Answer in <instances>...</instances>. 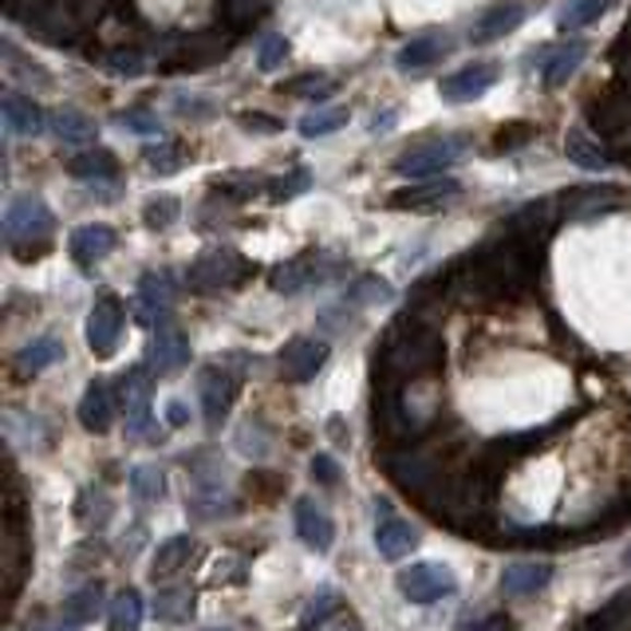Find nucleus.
Instances as JSON below:
<instances>
[{"mask_svg":"<svg viewBox=\"0 0 631 631\" xmlns=\"http://www.w3.org/2000/svg\"><path fill=\"white\" fill-rule=\"evenodd\" d=\"M525 16H529L525 0H497V4H489V9L474 21L470 44H474V48H486V44L506 40L509 32H518L521 24H525Z\"/></svg>","mask_w":631,"mask_h":631,"instance_id":"nucleus-10","label":"nucleus"},{"mask_svg":"<svg viewBox=\"0 0 631 631\" xmlns=\"http://www.w3.org/2000/svg\"><path fill=\"white\" fill-rule=\"evenodd\" d=\"M348 119H352V111L348 107H324V111H308L296 123V131H301V138H328L336 135L340 126H348Z\"/></svg>","mask_w":631,"mask_h":631,"instance_id":"nucleus-36","label":"nucleus"},{"mask_svg":"<svg viewBox=\"0 0 631 631\" xmlns=\"http://www.w3.org/2000/svg\"><path fill=\"white\" fill-rule=\"evenodd\" d=\"M52 135L68 146H87L95 138V123L75 107H63V111L52 114Z\"/></svg>","mask_w":631,"mask_h":631,"instance_id":"nucleus-34","label":"nucleus"},{"mask_svg":"<svg viewBox=\"0 0 631 631\" xmlns=\"http://www.w3.org/2000/svg\"><path fill=\"white\" fill-rule=\"evenodd\" d=\"M143 596L138 588H123L107 608V631H138L143 628Z\"/></svg>","mask_w":631,"mask_h":631,"instance_id":"nucleus-32","label":"nucleus"},{"mask_svg":"<svg viewBox=\"0 0 631 631\" xmlns=\"http://www.w3.org/2000/svg\"><path fill=\"white\" fill-rule=\"evenodd\" d=\"M178 114H190V119H202V114H209V104L206 99H178Z\"/></svg>","mask_w":631,"mask_h":631,"instance_id":"nucleus-54","label":"nucleus"},{"mask_svg":"<svg viewBox=\"0 0 631 631\" xmlns=\"http://www.w3.org/2000/svg\"><path fill=\"white\" fill-rule=\"evenodd\" d=\"M537 138V126H529V123H509L497 131V150H518V146L533 143Z\"/></svg>","mask_w":631,"mask_h":631,"instance_id":"nucleus-49","label":"nucleus"},{"mask_svg":"<svg viewBox=\"0 0 631 631\" xmlns=\"http://www.w3.org/2000/svg\"><path fill=\"white\" fill-rule=\"evenodd\" d=\"M280 92H284V95H301V99H328V95L336 92V80H328V75H316V72H304V75H296V80L284 83Z\"/></svg>","mask_w":631,"mask_h":631,"instance_id":"nucleus-43","label":"nucleus"},{"mask_svg":"<svg viewBox=\"0 0 631 631\" xmlns=\"http://www.w3.org/2000/svg\"><path fill=\"white\" fill-rule=\"evenodd\" d=\"M197 399H202V411H206V423H221L238 399V379L221 367V363H209L197 372Z\"/></svg>","mask_w":631,"mask_h":631,"instance_id":"nucleus-14","label":"nucleus"},{"mask_svg":"<svg viewBox=\"0 0 631 631\" xmlns=\"http://www.w3.org/2000/svg\"><path fill=\"white\" fill-rule=\"evenodd\" d=\"M553 565L549 560H513L501 572V592L506 596H537V592L549 588Z\"/></svg>","mask_w":631,"mask_h":631,"instance_id":"nucleus-21","label":"nucleus"},{"mask_svg":"<svg viewBox=\"0 0 631 631\" xmlns=\"http://www.w3.org/2000/svg\"><path fill=\"white\" fill-rule=\"evenodd\" d=\"M289 52H292V44L284 40V36H260V44H257V68H260V72H277V68H284Z\"/></svg>","mask_w":631,"mask_h":631,"instance_id":"nucleus-45","label":"nucleus"},{"mask_svg":"<svg viewBox=\"0 0 631 631\" xmlns=\"http://www.w3.org/2000/svg\"><path fill=\"white\" fill-rule=\"evenodd\" d=\"M68 174L83 178V182H104V178L119 174V158L111 150H83V155L68 158Z\"/></svg>","mask_w":631,"mask_h":631,"instance_id":"nucleus-33","label":"nucleus"},{"mask_svg":"<svg viewBox=\"0 0 631 631\" xmlns=\"http://www.w3.org/2000/svg\"><path fill=\"white\" fill-rule=\"evenodd\" d=\"M336 631H360V628H355V623H348V628H336Z\"/></svg>","mask_w":631,"mask_h":631,"instance_id":"nucleus-58","label":"nucleus"},{"mask_svg":"<svg viewBox=\"0 0 631 631\" xmlns=\"http://www.w3.org/2000/svg\"><path fill=\"white\" fill-rule=\"evenodd\" d=\"M60 360H63V343L56 340V336H40V340L24 343L21 352H16V367H21L24 375H40L48 372V367H56Z\"/></svg>","mask_w":631,"mask_h":631,"instance_id":"nucleus-29","label":"nucleus"},{"mask_svg":"<svg viewBox=\"0 0 631 631\" xmlns=\"http://www.w3.org/2000/svg\"><path fill=\"white\" fill-rule=\"evenodd\" d=\"M186 363H190V340L182 324L174 320L158 324L155 336H150V348H146V367L155 375H178Z\"/></svg>","mask_w":631,"mask_h":631,"instance_id":"nucleus-8","label":"nucleus"},{"mask_svg":"<svg viewBox=\"0 0 631 631\" xmlns=\"http://www.w3.org/2000/svg\"><path fill=\"white\" fill-rule=\"evenodd\" d=\"M190 509H194L197 518H226L229 509H233V497L226 494V486L221 482H209V477H202L194 489H190Z\"/></svg>","mask_w":631,"mask_h":631,"instance_id":"nucleus-30","label":"nucleus"},{"mask_svg":"<svg viewBox=\"0 0 631 631\" xmlns=\"http://www.w3.org/2000/svg\"><path fill=\"white\" fill-rule=\"evenodd\" d=\"M218 16L233 36H241V32L257 28L269 16V0H221Z\"/></svg>","mask_w":631,"mask_h":631,"instance_id":"nucleus-27","label":"nucleus"},{"mask_svg":"<svg viewBox=\"0 0 631 631\" xmlns=\"http://www.w3.org/2000/svg\"><path fill=\"white\" fill-rule=\"evenodd\" d=\"M375 549L384 560H403L411 557V549H418V529L411 521L395 518L391 509L384 506V521L375 525Z\"/></svg>","mask_w":631,"mask_h":631,"instance_id":"nucleus-19","label":"nucleus"},{"mask_svg":"<svg viewBox=\"0 0 631 631\" xmlns=\"http://www.w3.org/2000/svg\"><path fill=\"white\" fill-rule=\"evenodd\" d=\"M248 272H253V265L241 257L238 248H206V253H197V257L190 260L186 284L197 296H214V292L238 289Z\"/></svg>","mask_w":631,"mask_h":631,"instance_id":"nucleus-2","label":"nucleus"},{"mask_svg":"<svg viewBox=\"0 0 631 631\" xmlns=\"http://www.w3.org/2000/svg\"><path fill=\"white\" fill-rule=\"evenodd\" d=\"M190 557H194V537H186V533L166 537L162 545H158V553H155V565H150V569H155V580L174 577L178 569H186Z\"/></svg>","mask_w":631,"mask_h":631,"instance_id":"nucleus-31","label":"nucleus"},{"mask_svg":"<svg viewBox=\"0 0 631 631\" xmlns=\"http://www.w3.org/2000/svg\"><path fill=\"white\" fill-rule=\"evenodd\" d=\"M399 592H403L411 604H435L442 600V596H454L458 592V577L446 565H438V560H418V565H411V569L399 572Z\"/></svg>","mask_w":631,"mask_h":631,"instance_id":"nucleus-5","label":"nucleus"},{"mask_svg":"<svg viewBox=\"0 0 631 631\" xmlns=\"http://www.w3.org/2000/svg\"><path fill=\"white\" fill-rule=\"evenodd\" d=\"M56 229V214L48 209L40 194H21L12 197L9 209H4V241L12 248H40L44 241L52 238Z\"/></svg>","mask_w":631,"mask_h":631,"instance_id":"nucleus-3","label":"nucleus"},{"mask_svg":"<svg viewBox=\"0 0 631 631\" xmlns=\"http://www.w3.org/2000/svg\"><path fill=\"white\" fill-rule=\"evenodd\" d=\"M178 218H182V202L174 194H158L143 206V221L150 229H170Z\"/></svg>","mask_w":631,"mask_h":631,"instance_id":"nucleus-42","label":"nucleus"},{"mask_svg":"<svg viewBox=\"0 0 631 631\" xmlns=\"http://www.w3.org/2000/svg\"><path fill=\"white\" fill-rule=\"evenodd\" d=\"M458 194H462V182H454V178H430V182H418V186H406V190H399V194H391L387 206L391 209H438Z\"/></svg>","mask_w":631,"mask_h":631,"instance_id":"nucleus-18","label":"nucleus"},{"mask_svg":"<svg viewBox=\"0 0 631 631\" xmlns=\"http://www.w3.org/2000/svg\"><path fill=\"white\" fill-rule=\"evenodd\" d=\"M292 521H296V533H301V541L308 545L312 553H328L331 541H336V525H331V518L324 513L312 497H301L296 506H292Z\"/></svg>","mask_w":631,"mask_h":631,"instance_id":"nucleus-17","label":"nucleus"},{"mask_svg":"<svg viewBox=\"0 0 631 631\" xmlns=\"http://www.w3.org/2000/svg\"><path fill=\"white\" fill-rule=\"evenodd\" d=\"M312 186V174L308 170H304V166H296V170H292L289 178H277V182H272V202H289V197H296V194H304V190Z\"/></svg>","mask_w":631,"mask_h":631,"instance_id":"nucleus-48","label":"nucleus"},{"mask_svg":"<svg viewBox=\"0 0 631 631\" xmlns=\"http://www.w3.org/2000/svg\"><path fill=\"white\" fill-rule=\"evenodd\" d=\"M0 114H4V126H9V135H21V138H36L48 123V114L44 107L32 99V95H21V92H9L0 99Z\"/></svg>","mask_w":631,"mask_h":631,"instance_id":"nucleus-20","label":"nucleus"},{"mask_svg":"<svg viewBox=\"0 0 631 631\" xmlns=\"http://www.w3.org/2000/svg\"><path fill=\"white\" fill-rule=\"evenodd\" d=\"M170 308H174V280L166 269L143 272L138 277V292H135V316L138 324L155 328V324L170 320Z\"/></svg>","mask_w":631,"mask_h":631,"instance_id":"nucleus-9","label":"nucleus"},{"mask_svg":"<svg viewBox=\"0 0 631 631\" xmlns=\"http://www.w3.org/2000/svg\"><path fill=\"white\" fill-rule=\"evenodd\" d=\"M324 363H328V343L324 340H312V336H296L280 348V375L289 379V384H308L316 379Z\"/></svg>","mask_w":631,"mask_h":631,"instance_id":"nucleus-13","label":"nucleus"},{"mask_svg":"<svg viewBox=\"0 0 631 631\" xmlns=\"http://www.w3.org/2000/svg\"><path fill=\"white\" fill-rule=\"evenodd\" d=\"M146 166H150L155 174L170 178L186 166V158H182V150H178L174 143H158V146H146Z\"/></svg>","mask_w":631,"mask_h":631,"instance_id":"nucleus-44","label":"nucleus"},{"mask_svg":"<svg viewBox=\"0 0 631 631\" xmlns=\"http://www.w3.org/2000/svg\"><path fill=\"white\" fill-rule=\"evenodd\" d=\"M80 423L83 430H92V435H107L114 423V395H111V384L107 379H92L87 391L80 399Z\"/></svg>","mask_w":631,"mask_h":631,"instance_id":"nucleus-22","label":"nucleus"},{"mask_svg":"<svg viewBox=\"0 0 631 631\" xmlns=\"http://www.w3.org/2000/svg\"><path fill=\"white\" fill-rule=\"evenodd\" d=\"M340 608H343V596H340V592L320 588L308 604H304V611H301V631H316V628H324V623H328Z\"/></svg>","mask_w":631,"mask_h":631,"instance_id":"nucleus-39","label":"nucleus"},{"mask_svg":"<svg viewBox=\"0 0 631 631\" xmlns=\"http://www.w3.org/2000/svg\"><path fill=\"white\" fill-rule=\"evenodd\" d=\"M565 155H569V162L580 166V170H608L611 166L608 150H604L588 131H580V126H572L569 135H565Z\"/></svg>","mask_w":631,"mask_h":631,"instance_id":"nucleus-26","label":"nucleus"},{"mask_svg":"<svg viewBox=\"0 0 631 631\" xmlns=\"http://www.w3.org/2000/svg\"><path fill=\"white\" fill-rule=\"evenodd\" d=\"M265 186H272V182L269 178H260V174H221V178H214V190L226 194L229 202H248V197H257Z\"/></svg>","mask_w":631,"mask_h":631,"instance_id":"nucleus-40","label":"nucleus"},{"mask_svg":"<svg viewBox=\"0 0 631 631\" xmlns=\"http://www.w3.org/2000/svg\"><path fill=\"white\" fill-rule=\"evenodd\" d=\"M194 600H197L194 588H186V584H178V588H162L155 596V620L178 628V623H186L190 616H194Z\"/></svg>","mask_w":631,"mask_h":631,"instance_id":"nucleus-28","label":"nucleus"},{"mask_svg":"<svg viewBox=\"0 0 631 631\" xmlns=\"http://www.w3.org/2000/svg\"><path fill=\"white\" fill-rule=\"evenodd\" d=\"M620 202V190L616 186H580L572 194H560V206L569 218H584V214H604Z\"/></svg>","mask_w":631,"mask_h":631,"instance_id":"nucleus-25","label":"nucleus"},{"mask_svg":"<svg viewBox=\"0 0 631 631\" xmlns=\"http://www.w3.org/2000/svg\"><path fill=\"white\" fill-rule=\"evenodd\" d=\"M312 477L320 482V486H340V477H343V470H340V462L331 454H316L312 458Z\"/></svg>","mask_w":631,"mask_h":631,"instance_id":"nucleus-51","label":"nucleus"},{"mask_svg":"<svg viewBox=\"0 0 631 631\" xmlns=\"http://www.w3.org/2000/svg\"><path fill=\"white\" fill-rule=\"evenodd\" d=\"M119 245V233L104 221H92V226H80L72 229V238H68V248H72V260L80 269H92L95 260H104L107 253H114Z\"/></svg>","mask_w":631,"mask_h":631,"instance_id":"nucleus-16","label":"nucleus"},{"mask_svg":"<svg viewBox=\"0 0 631 631\" xmlns=\"http://www.w3.org/2000/svg\"><path fill=\"white\" fill-rule=\"evenodd\" d=\"M497 80H501V68H497V63H466V68H458L454 75H446L438 92H442L446 104H454V107L474 104V99H482Z\"/></svg>","mask_w":631,"mask_h":631,"instance_id":"nucleus-15","label":"nucleus"},{"mask_svg":"<svg viewBox=\"0 0 631 631\" xmlns=\"http://www.w3.org/2000/svg\"><path fill=\"white\" fill-rule=\"evenodd\" d=\"M107 68H111L114 75H126V80H135V75L146 72V63L138 52H111L107 56Z\"/></svg>","mask_w":631,"mask_h":631,"instance_id":"nucleus-50","label":"nucleus"},{"mask_svg":"<svg viewBox=\"0 0 631 631\" xmlns=\"http://www.w3.org/2000/svg\"><path fill=\"white\" fill-rule=\"evenodd\" d=\"M114 123L131 131V135H158L162 126H158V114L150 107H126V111L114 114Z\"/></svg>","mask_w":631,"mask_h":631,"instance_id":"nucleus-46","label":"nucleus"},{"mask_svg":"<svg viewBox=\"0 0 631 631\" xmlns=\"http://www.w3.org/2000/svg\"><path fill=\"white\" fill-rule=\"evenodd\" d=\"M450 48H454V40L446 32H418L411 44H403L395 63H399V72H418V68H430V63L442 60Z\"/></svg>","mask_w":631,"mask_h":631,"instance_id":"nucleus-23","label":"nucleus"},{"mask_svg":"<svg viewBox=\"0 0 631 631\" xmlns=\"http://www.w3.org/2000/svg\"><path fill=\"white\" fill-rule=\"evenodd\" d=\"M209 631H238V628H209Z\"/></svg>","mask_w":631,"mask_h":631,"instance_id":"nucleus-59","label":"nucleus"},{"mask_svg":"<svg viewBox=\"0 0 631 631\" xmlns=\"http://www.w3.org/2000/svg\"><path fill=\"white\" fill-rule=\"evenodd\" d=\"M241 123H245V131H257V135H277L280 126H284L277 114H265V111H245Z\"/></svg>","mask_w":631,"mask_h":631,"instance_id":"nucleus-52","label":"nucleus"},{"mask_svg":"<svg viewBox=\"0 0 631 631\" xmlns=\"http://www.w3.org/2000/svg\"><path fill=\"white\" fill-rule=\"evenodd\" d=\"M399 119V111H384L372 119V135H384V131H391V123Z\"/></svg>","mask_w":631,"mask_h":631,"instance_id":"nucleus-56","label":"nucleus"},{"mask_svg":"<svg viewBox=\"0 0 631 631\" xmlns=\"http://www.w3.org/2000/svg\"><path fill=\"white\" fill-rule=\"evenodd\" d=\"M331 269H336V265H331V260H324V253L308 248V253H301V257L280 260L277 269L269 272V284H272V292H280V296H296V292L312 289L316 280L328 277Z\"/></svg>","mask_w":631,"mask_h":631,"instance_id":"nucleus-7","label":"nucleus"},{"mask_svg":"<svg viewBox=\"0 0 631 631\" xmlns=\"http://www.w3.org/2000/svg\"><path fill=\"white\" fill-rule=\"evenodd\" d=\"M104 604V584L95 580V584H83L80 592H72L68 600H63V620L72 623V628H83V623L95 620V611Z\"/></svg>","mask_w":631,"mask_h":631,"instance_id":"nucleus-35","label":"nucleus"},{"mask_svg":"<svg viewBox=\"0 0 631 631\" xmlns=\"http://www.w3.org/2000/svg\"><path fill=\"white\" fill-rule=\"evenodd\" d=\"M470 631H513V620H509V616H486V620L474 623Z\"/></svg>","mask_w":631,"mask_h":631,"instance_id":"nucleus-55","label":"nucleus"},{"mask_svg":"<svg viewBox=\"0 0 631 631\" xmlns=\"http://www.w3.org/2000/svg\"><path fill=\"white\" fill-rule=\"evenodd\" d=\"M166 418H170V426H186L190 423L186 403H182V399H170V403H166Z\"/></svg>","mask_w":631,"mask_h":631,"instance_id":"nucleus-53","label":"nucleus"},{"mask_svg":"<svg viewBox=\"0 0 631 631\" xmlns=\"http://www.w3.org/2000/svg\"><path fill=\"white\" fill-rule=\"evenodd\" d=\"M229 44L214 32H190V36H178L170 48H166V60L174 63V68H190V72H202L209 63L226 60Z\"/></svg>","mask_w":631,"mask_h":631,"instance_id":"nucleus-12","label":"nucleus"},{"mask_svg":"<svg viewBox=\"0 0 631 631\" xmlns=\"http://www.w3.org/2000/svg\"><path fill=\"white\" fill-rule=\"evenodd\" d=\"M131 494L138 501H158L166 494V474L155 466V462H143V466L131 470Z\"/></svg>","mask_w":631,"mask_h":631,"instance_id":"nucleus-41","label":"nucleus"},{"mask_svg":"<svg viewBox=\"0 0 631 631\" xmlns=\"http://www.w3.org/2000/svg\"><path fill=\"white\" fill-rule=\"evenodd\" d=\"M623 565H628V569H631V545H628V549H623Z\"/></svg>","mask_w":631,"mask_h":631,"instance_id":"nucleus-57","label":"nucleus"},{"mask_svg":"<svg viewBox=\"0 0 631 631\" xmlns=\"http://www.w3.org/2000/svg\"><path fill=\"white\" fill-rule=\"evenodd\" d=\"M466 146L470 143L462 135L426 138V143L406 146L403 155L395 158V170L403 178H423V182H430V178H442V170H450L458 158L466 155Z\"/></svg>","mask_w":631,"mask_h":631,"instance_id":"nucleus-4","label":"nucleus"},{"mask_svg":"<svg viewBox=\"0 0 631 631\" xmlns=\"http://www.w3.org/2000/svg\"><path fill=\"white\" fill-rule=\"evenodd\" d=\"M438 367H442V336L435 324L399 316L379 343V384L406 387L411 379H423Z\"/></svg>","mask_w":631,"mask_h":631,"instance_id":"nucleus-1","label":"nucleus"},{"mask_svg":"<svg viewBox=\"0 0 631 631\" xmlns=\"http://www.w3.org/2000/svg\"><path fill=\"white\" fill-rule=\"evenodd\" d=\"M395 296L391 280L375 277V272H363V277H355V284L348 289V301L355 304V308H375V304H387Z\"/></svg>","mask_w":631,"mask_h":631,"instance_id":"nucleus-38","label":"nucleus"},{"mask_svg":"<svg viewBox=\"0 0 631 631\" xmlns=\"http://www.w3.org/2000/svg\"><path fill=\"white\" fill-rule=\"evenodd\" d=\"M123 324H126V308L114 292H104L99 301L87 312V348L95 355H111L123 340Z\"/></svg>","mask_w":631,"mask_h":631,"instance_id":"nucleus-6","label":"nucleus"},{"mask_svg":"<svg viewBox=\"0 0 631 631\" xmlns=\"http://www.w3.org/2000/svg\"><path fill=\"white\" fill-rule=\"evenodd\" d=\"M269 446H272V435L265 430V423H257V418H253V423H245L238 430V450H241V454L265 458V454H269Z\"/></svg>","mask_w":631,"mask_h":631,"instance_id":"nucleus-47","label":"nucleus"},{"mask_svg":"<svg viewBox=\"0 0 631 631\" xmlns=\"http://www.w3.org/2000/svg\"><path fill=\"white\" fill-rule=\"evenodd\" d=\"M611 0H569L565 9H560L557 16V28L560 32H580V28H588V24H596L608 12Z\"/></svg>","mask_w":631,"mask_h":631,"instance_id":"nucleus-37","label":"nucleus"},{"mask_svg":"<svg viewBox=\"0 0 631 631\" xmlns=\"http://www.w3.org/2000/svg\"><path fill=\"white\" fill-rule=\"evenodd\" d=\"M584 56H588V44L584 40H569L565 48H557V52L549 56V63H541L545 87H565V83L577 75L580 63H584Z\"/></svg>","mask_w":631,"mask_h":631,"instance_id":"nucleus-24","label":"nucleus"},{"mask_svg":"<svg viewBox=\"0 0 631 631\" xmlns=\"http://www.w3.org/2000/svg\"><path fill=\"white\" fill-rule=\"evenodd\" d=\"M150 367H131L119 379V406L126 414V435H143L146 423H150Z\"/></svg>","mask_w":631,"mask_h":631,"instance_id":"nucleus-11","label":"nucleus"}]
</instances>
